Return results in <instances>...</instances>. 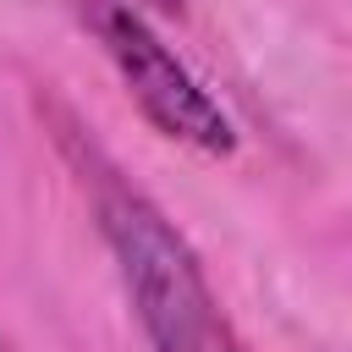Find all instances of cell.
I'll list each match as a JSON object with an SVG mask.
<instances>
[{
  "mask_svg": "<svg viewBox=\"0 0 352 352\" xmlns=\"http://www.w3.org/2000/svg\"><path fill=\"white\" fill-rule=\"evenodd\" d=\"M60 148L88 192L94 226L110 248L116 280L138 314L148 352H242V336L176 220L72 121L60 126Z\"/></svg>",
  "mask_w": 352,
  "mask_h": 352,
  "instance_id": "obj_1",
  "label": "cell"
},
{
  "mask_svg": "<svg viewBox=\"0 0 352 352\" xmlns=\"http://www.w3.org/2000/svg\"><path fill=\"white\" fill-rule=\"evenodd\" d=\"M132 6H143V11H165V16H170V11H182L187 0H132Z\"/></svg>",
  "mask_w": 352,
  "mask_h": 352,
  "instance_id": "obj_3",
  "label": "cell"
},
{
  "mask_svg": "<svg viewBox=\"0 0 352 352\" xmlns=\"http://www.w3.org/2000/svg\"><path fill=\"white\" fill-rule=\"evenodd\" d=\"M82 22L99 38L104 60L116 66L121 88L132 94V104L143 110V121L154 132H165L170 143H187V148H198L209 160L236 154L231 116L198 82V72L154 33L143 6H132V0H82Z\"/></svg>",
  "mask_w": 352,
  "mask_h": 352,
  "instance_id": "obj_2",
  "label": "cell"
},
{
  "mask_svg": "<svg viewBox=\"0 0 352 352\" xmlns=\"http://www.w3.org/2000/svg\"><path fill=\"white\" fill-rule=\"evenodd\" d=\"M0 352H11V346H6V336H0Z\"/></svg>",
  "mask_w": 352,
  "mask_h": 352,
  "instance_id": "obj_4",
  "label": "cell"
}]
</instances>
